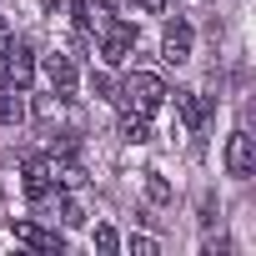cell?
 <instances>
[{
    "mask_svg": "<svg viewBox=\"0 0 256 256\" xmlns=\"http://www.w3.org/2000/svg\"><path fill=\"white\" fill-rule=\"evenodd\" d=\"M120 141L146 146V141H151V116H146V110H126V116H120Z\"/></svg>",
    "mask_w": 256,
    "mask_h": 256,
    "instance_id": "cell-11",
    "label": "cell"
},
{
    "mask_svg": "<svg viewBox=\"0 0 256 256\" xmlns=\"http://www.w3.org/2000/svg\"><path fill=\"white\" fill-rule=\"evenodd\" d=\"M10 236H16V241H26V246H36V251H56V256H60V246H66L56 231H40V226H26V221H20V226H10Z\"/></svg>",
    "mask_w": 256,
    "mask_h": 256,
    "instance_id": "cell-10",
    "label": "cell"
},
{
    "mask_svg": "<svg viewBox=\"0 0 256 256\" xmlns=\"http://www.w3.org/2000/svg\"><path fill=\"white\" fill-rule=\"evenodd\" d=\"M90 30L100 36V60L106 66H126V60H131V50H136V26L131 20H116L110 10H96Z\"/></svg>",
    "mask_w": 256,
    "mask_h": 256,
    "instance_id": "cell-1",
    "label": "cell"
},
{
    "mask_svg": "<svg viewBox=\"0 0 256 256\" xmlns=\"http://www.w3.org/2000/svg\"><path fill=\"white\" fill-rule=\"evenodd\" d=\"M131 10H141V16H161L166 10V0H126Z\"/></svg>",
    "mask_w": 256,
    "mask_h": 256,
    "instance_id": "cell-18",
    "label": "cell"
},
{
    "mask_svg": "<svg viewBox=\"0 0 256 256\" xmlns=\"http://www.w3.org/2000/svg\"><path fill=\"white\" fill-rule=\"evenodd\" d=\"M96 6H100V10H116V6H126V0H96Z\"/></svg>",
    "mask_w": 256,
    "mask_h": 256,
    "instance_id": "cell-20",
    "label": "cell"
},
{
    "mask_svg": "<svg viewBox=\"0 0 256 256\" xmlns=\"http://www.w3.org/2000/svg\"><path fill=\"white\" fill-rule=\"evenodd\" d=\"M166 96H171V106H176L186 131H201L206 126V100H196V90H166Z\"/></svg>",
    "mask_w": 256,
    "mask_h": 256,
    "instance_id": "cell-8",
    "label": "cell"
},
{
    "mask_svg": "<svg viewBox=\"0 0 256 256\" xmlns=\"http://www.w3.org/2000/svg\"><path fill=\"white\" fill-rule=\"evenodd\" d=\"M20 96H26V90H10V86L0 90V126H20V120H26V100H20Z\"/></svg>",
    "mask_w": 256,
    "mask_h": 256,
    "instance_id": "cell-12",
    "label": "cell"
},
{
    "mask_svg": "<svg viewBox=\"0 0 256 256\" xmlns=\"http://www.w3.org/2000/svg\"><path fill=\"white\" fill-rule=\"evenodd\" d=\"M146 201H156V206L171 201V181H166L161 171H146Z\"/></svg>",
    "mask_w": 256,
    "mask_h": 256,
    "instance_id": "cell-13",
    "label": "cell"
},
{
    "mask_svg": "<svg viewBox=\"0 0 256 256\" xmlns=\"http://www.w3.org/2000/svg\"><path fill=\"white\" fill-rule=\"evenodd\" d=\"M20 176H26V181H20V186H26V201H46V196L56 191V181H50V166H46V161H26V171H20Z\"/></svg>",
    "mask_w": 256,
    "mask_h": 256,
    "instance_id": "cell-9",
    "label": "cell"
},
{
    "mask_svg": "<svg viewBox=\"0 0 256 256\" xmlns=\"http://www.w3.org/2000/svg\"><path fill=\"white\" fill-rule=\"evenodd\" d=\"M6 50H10V26L0 20V86H6Z\"/></svg>",
    "mask_w": 256,
    "mask_h": 256,
    "instance_id": "cell-19",
    "label": "cell"
},
{
    "mask_svg": "<svg viewBox=\"0 0 256 256\" xmlns=\"http://www.w3.org/2000/svg\"><path fill=\"white\" fill-rule=\"evenodd\" d=\"M126 246H131L136 256H156V251H161V246H156V236H131Z\"/></svg>",
    "mask_w": 256,
    "mask_h": 256,
    "instance_id": "cell-17",
    "label": "cell"
},
{
    "mask_svg": "<svg viewBox=\"0 0 256 256\" xmlns=\"http://www.w3.org/2000/svg\"><path fill=\"white\" fill-rule=\"evenodd\" d=\"M161 100H166V80L151 76V70H131V76L120 80V106H126V110H146V116H151Z\"/></svg>",
    "mask_w": 256,
    "mask_h": 256,
    "instance_id": "cell-2",
    "label": "cell"
},
{
    "mask_svg": "<svg viewBox=\"0 0 256 256\" xmlns=\"http://www.w3.org/2000/svg\"><path fill=\"white\" fill-rule=\"evenodd\" d=\"M46 80H50V96L70 100L76 96V60L70 56H46Z\"/></svg>",
    "mask_w": 256,
    "mask_h": 256,
    "instance_id": "cell-6",
    "label": "cell"
},
{
    "mask_svg": "<svg viewBox=\"0 0 256 256\" xmlns=\"http://www.w3.org/2000/svg\"><path fill=\"white\" fill-rule=\"evenodd\" d=\"M191 40H196V30H191V20H166V30H161V56L171 60V66H181V60H191Z\"/></svg>",
    "mask_w": 256,
    "mask_h": 256,
    "instance_id": "cell-5",
    "label": "cell"
},
{
    "mask_svg": "<svg viewBox=\"0 0 256 256\" xmlns=\"http://www.w3.org/2000/svg\"><path fill=\"white\" fill-rule=\"evenodd\" d=\"M116 246H120V236H116L110 226H96V251H106V256H110Z\"/></svg>",
    "mask_w": 256,
    "mask_h": 256,
    "instance_id": "cell-16",
    "label": "cell"
},
{
    "mask_svg": "<svg viewBox=\"0 0 256 256\" xmlns=\"http://www.w3.org/2000/svg\"><path fill=\"white\" fill-rule=\"evenodd\" d=\"M30 80H36V50L26 40H10V50H6V86L10 90H30Z\"/></svg>",
    "mask_w": 256,
    "mask_h": 256,
    "instance_id": "cell-3",
    "label": "cell"
},
{
    "mask_svg": "<svg viewBox=\"0 0 256 256\" xmlns=\"http://www.w3.org/2000/svg\"><path fill=\"white\" fill-rule=\"evenodd\" d=\"M60 106H66L60 96H36V120H40V126H50V120H60Z\"/></svg>",
    "mask_w": 256,
    "mask_h": 256,
    "instance_id": "cell-14",
    "label": "cell"
},
{
    "mask_svg": "<svg viewBox=\"0 0 256 256\" xmlns=\"http://www.w3.org/2000/svg\"><path fill=\"white\" fill-rule=\"evenodd\" d=\"M251 171H256V141H251V131H231L226 136V176L246 181Z\"/></svg>",
    "mask_w": 256,
    "mask_h": 256,
    "instance_id": "cell-4",
    "label": "cell"
},
{
    "mask_svg": "<svg viewBox=\"0 0 256 256\" xmlns=\"http://www.w3.org/2000/svg\"><path fill=\"white\" fill-rule=\"evenodd\" d=\"M60 221H66V226H86V206H80L76 196H60Z\"/></svg>",
    "mask_w": 256,
    "mask_h": 256,
    "instance_id": "cell-15",
    "label": "cell"
},
{
    "mask_svg": "<svg viewBox=\"0 0 256 256\" xmlns=\"http://www.w3.org/2000/svg\"><path fill=\"white\" fill-rule=\"evenodd\" d=\"M46 166H50V181H56V186H66V191L86 186V166L76 161V151H70V146H66V151H56Z\"/></svg>",
    "mask_w": 256,
    "mask_h": 256,
    "instance_id": "cell-7",
    "label": "cell"
}]
</instances>
